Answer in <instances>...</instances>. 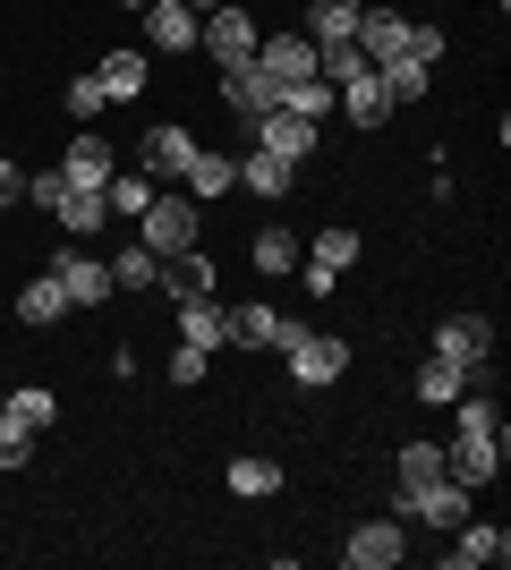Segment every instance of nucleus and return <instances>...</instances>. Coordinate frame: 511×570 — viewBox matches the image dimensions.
Listing matches in <instances>:
<instances>
[{
  "instance_id": "1",
  "label": "nucleus",
  "mask_w": 511,
  "mask_h": 570,
  "mask_svg": "<svg viewBox=\"0 0 511 570\" xmlns=\"http://www.w3.org/2000/svg\"><path fill=\"white\" fill-rule=\"evenodd\" d=\"M137 238H146L154 256H188L196 238H205V205L188 188H154V205L137 214Z\"/></svg>"
},
{
  "instance_id": "2",
  "label": "nucleus",
  "mask_w": 511,
  "mask_h": 570,
  "mask_svg": "<svg viewBox=\"0 0 511 570\" xmlns=\"http://www.w3.org/2000/svg\"><path fill=\"white\" fill-rule=\"evenodd\" d=\"M256 43H265V26L247 18L239 0H222V9H205V26H196V51H205L214 69H247V60H256Z\"/></svg>"
},
{
  "instance_id": "3",
  "label": "nucleus",
  "mask_w": 511,
  "mask_h": 570,
  "mask_svg": "<svg viewBox=\"0 0 511 570\" xmlns=\"http://www.w3.org/2000/svg\"><path fill=\"white\" fill-rule=\"evenodd\" d=\"M282 350H291V383H298V392H324V383L350 375V341H341V333H307V324H298Z\"/></svg>"
},
{
  "instance_id": "4",
  "label": "nucleus",
  "mask_w": 511,
  "mask_h": 570,
  "mask_svg": "<svg viewBox=\"0 0 511 570\" xmlns=\"http://www.w3.org/2000/svg\"><path fill=\"white\" fill-rule=\"evenodd\" d=\"M43 273H51L60 289H69V307H102V298H111V264H102L95 247H77V238H69V247H60V256L43 264Z\"/></svg>"
},
{
  "instance_id": "5",
  "label": "nucleus",
  "mask_w": 511,
  "mask_h": 570,
  "mask_svg": "<svg viewBox=\"0 0 511 570\" xmlns=\"http://www.w3.org/2000/svg\"><path fill=\"white\" fill-rule=\"evenodd\" d=\"M426 350H443V357H461L469 375L487 383V375H494V315H443V333L426 341Z\"/></svg>"
},
{
  "instance_id": "6",
  "label": "nucleus",
  "mask_w": 511,
  "mask_h": 570,
  "mask_svg": "<svg viewBox=\"0 0 511 570\" xmlns=\"http://www.w3.org/2000/svg\"><path fill=\"white\" fill-rule=\"evenodd\" d=\"M443 562H452V570H487V562L503 570V562H511V528H503V520H478V511H469V520L452 528Z\"/></svg>"
},
{
  "instance_id": "7",
  "label": "nucleus",
  "mask_w": 511,
  "mask_h": 570,
  "mask_svg": "<svg viewBox=\"0 0 511 570\" xmlns=\"http://www.w3.org/2000/svg\"><path fill=\"white\" fill-rule=\"evenodd\" d=\"M443 476H461L469 494H487L494 476H503V434H452L443 443Z\"/></svg>"
},
{
  "instance_id": "8",
  "label": "nucleus",
  "mask_w": 511,
  "mask_h": 570,
  "mask_svg": "<svg viewBox=\"0 0 511 570\" xmlns=\"http://www.w3.org/2000/svg\"><path fill=\"white\" fill-rule=\"evenodd\" d=\"M341 562H350V570L410 562V528H401V520H358V528H350V546H341Z\"/></svg>"
},
{
  "instance_id": "9",
  "label": "nucleus",
  "mask_w": 511,
  "mask_h": 570,
  "mask_svg": "<svg viewBox=\"0 0 511 570\" xmlns=\"http://www.w3.org/2000/svg\"><path fill=\"white\" fill-rule=\"evenodd\" d=\"M316 119H298V111H265L256 119V128H247V145H265V154H282V163H307V154H316Z\"/></svg>"
},
{
  "instance_id": "10",
  "label": "nucleus",
  "mask_w": 511,
  "mask_h": 570,
  "mask_svg": "<svg viewBox=\"0 0 511 570\" xmlns=\"http://www.w3.org/2000/svg\"><path fill=\"white\" fill-rule=\"evenodd\" d=\"M111 170H120V145L111 137H95V128L69 137V154H60V179H69V188H111Z\"/></svg>"
},
{
  "instance_id": "11",
  "label": "nucleus",
  "mask_w": 511,
  "mask_h": 570,
  "mask_svg": "<svg viewBox=\"0 0 511 570\" xmlns=\"http://www.w3.org/2000/svg\"><path fill=\"white\" fill-rule=\"evenodd\" d=\"M222 111H239L247 128H256L265 111H282V86H273L256 60H247V69H222Z\"/></svg>"
},
{
  "instance_id": "12",
  "label": "nucleus",
  "mask_w": 511,
  "mask_h": 570,
  "mask_svg": "<svg viewBox=\"0 0 511 570\" xmlns=\"http://www.w3.org/2000/svg\"><path fill=\"white\" fill-rule=\"evenodd\" d=\"M410 26H417V18H401V9H358V35H350V43L384 69V60H401V51H410Z\"/></svg>"
},
{
  "instance_id": "13",
  "label": "nucleus",
  "mask_w": 511,
  "mask_h": 570,
  "mask_svg": "<svg viewBox=\"0 0 511 570\" xmlns=\"http://www.w3.org/2000/svg\"><path fill=\"white\" fill-rule=\"evenodd\" d=\"M469 502H478V494H469L461 476H426V485H417V511H410V520H426V528H443V537H452V528L469 520Z\"/></svg>"
},
{
  "instance_id": "14",
  "label": "nucleus",
  "mask_w": 511,
  "mask_h": 570,
  "mask_svg": "<svg viewBox=\"0 0 511 570\" xmlns=\"http://www.w3.org/2000/svg\"><path fill=\"white\" fill-rule=\"evenodd\" d=\"M291 170H298V163H282V154H265V145H247V154H230V179H239L247 196H273V205L291 196Z\"/></svg>"
},
{
  "instance_id": "15",
  "label": "nucleus",
  "mask_w": 511,
  "mask_h": 570,
  "mask_svg": "<svg viewBox=\"0 0 511 570\" xmlns=\"http://www.w3.org/2000/svg\"><path fill=\"white\" fill-rule=\"evenodd\" d=\"M256 69H265L273 86H298V77H316V43H307V35H265V43H256Z\"/></svg>"
},
{
  "instance_id": "16",
  "label": "nucleus",
  "mask_w": 511,
  "mask_h": 570,
  "mask_svg": "<svg viewBox=\"0 0 511 570\" xmlns=\"http://www.w3.org/2000/svg\"><path fill=\"white\" fill-rule=\"evenodd\" d=\"M350 128H384L392 119V95H384V77L375 69H358V77H341V102H333Z\"/></svg>"
},
{
  "instance_id": "17",
  "label": "nucleus",
  "mask_w": 511,
  "mask_h": 570,
  "mask_svg": "<svg viewBox=\"0 0 511 570\" xmlns=\"http://www.w3.org/2000/svg\"><path fill=\"white\" fill-rule=\"evenodd\" d=\"M188 163H196V137H188V128H154V137L137 145V170H146L154 188H163V179H179Z\"/></svg>"
},
{
  "instance_id": "18",
  "label": "nucleus",
  "mask_w": 511,
  "mask_h": 570,
  "mask_svg": "<svg viewBox=\"0 0 511 570\" xmlns=\"http://www.w3.org/2000/svg\"><path fill=\"white\" fill-rule=\"evenodd\" d=\"M469 383H478V375H469L461 357H443V350H426V357H417V401H426V409H452V401L469 392Z\"/></svg>"
},
{
  "instance_id": "19",
  "label": "nucleus",
  "mask_w": 511,
  "mask_h": 570,
  "mask_svg": "<svg viewBox=\"0 0 511 570\" xmlns=\"http://www.w3.org/2000/svg\"><path fill=\"white\" fill-rule=\"evenodd\" d=\"M146 77H154L146 51H102V60H95V86L111 102H137V95H146Z\"/></svg>"
},
{
  "instance_id": "20",
  "label": "nucleus",
  "mask_w": 511,
  "mask_h": 570,
  "mask_svg": "<svg viewBox=\"0 0 511 570\" xmlns=\"http://www.w3.org/2000/svg\"><path fill=\"white\" fill-rule=\"evenodd\" d=\"M358 9L366 0H307L298 35H307V43H350V35H358Z\"/></svg>"
},
{
  "instance_id": "21",
  "label": "nucleus",
  "mask_w": 511,
  "mask_h": 570,
  "mask_svg": "<svg viewBox=\"0 0 511 570\" xmlns=\"http://www.w3.org/2000/svg\"><path fill=\"white\" fill-rule=\"evenodd\" d=\"M298 256H307V247H298V230H282V222L247 238V264H256L265 282H282V273H298Z\"/></svg>"
},
{
  "instance_id": "22",
  "label": "nucleus",
  "mask_w": 511,
  "mask_h": 570,
  "mask_svg": "<svg viewBox=\"0 0 511 570\" xmlns=\"http://www.w3.org/2000/svg\"><path fill=\"white\" fill-rule=\"evenodd\" d=\"M230 350H282V307H265V298L230 307Z\"/></svg>"
},
{
  "instance_id": "23",
  "label": "nucleus",
  "mask_w": 511,
  "mask_h": 570,
  "mask_svg": "<svg viewBox=\"0 0 511 570\" xmlns=\"http://www.w3.org/2000/svg\"><path fill=\"white\" fill-rule=\"evenodd\" d=\"M179 341L222 350V341H230V307H222V298H179Z\"/></svg>"
},
{
  "instance_id": "24",
  "label": "nucleus",
  "mask_w": 511,
  "mask_h": 570,
  "mask_svg": "<svg viewBox=\"0 0 511 570\" xmlns=\"http://www.w3.org/2000/svg\"><path fill=\"white\" fill-rule=\"evenodd\" d=\"M179 188L196 196V205H214V196H230L239 179H230V154H214V145H196V163L179 170Z\"/></svg>"
},
{
  "instance_id": "25",
  "label": "nucleus",
  "mask_w": 511,
  "mask_h": 570,
  "mask_svg": "<svg viewBox=\"0 0 511 570\" xmlns=\"http://www.w3.org/2000/svg\"><path fill=\"white\" fill-rule=\"evenodd\" d=\"M384 95H392V111H401V102H426V86H435V60H417V51H401V60H384Z\"/></svg>"
},
{
  "instance_id": "26",
  "label": "nucleus",
  "mask_w": 511,
  "mask_h": 570,
  "mask_svg": "<svg viewBox=\"0 0 511 570\" xmlns=\"http://www.w3.org/2000/svg\"><path fill=\"white\" fill-rule=\"evenodd\" d=\"M60 315H69V289L51 282V273L18 282V324H35V333H43V324H60Z\"/></svg>"
},
{
  "instance_id": "27",
  "label": "nucleus",
  "mask_w": 511,
  "mask_h": 570,
  "mask_svg": "<svg viewBox=\"0 0 511 570\" xmlns=\"http://www.w3.org/2000/svg\"><path fill=\"white\" fill-rule=\"evenodd\" d=\"M146 26H154V51H196V9L188 0H163V9H146Z\"/></svg>"
},
{
  "instance_id": "28",
  "label": "nucleus",
  "mask_w": 511,
  "mask_h": 570,
  "mask_svg": "<svg viewBox=\"0 0 511 570\" xmlns=\"http://www.w3.org/2000/svg\"><path fill=\"white\" fill-rule=\"evenodd\" d=\"M51 222H60L69 238H95L102 222H111V205H102V188H69L60 205H51Z\"/></svg>"
},
{
  "instance_id": "29",
  "label": "nucleus",
  "mask_w": 511,
  "mask_h": 570,
  "mask_svg": "<svg viewBox=\"0 0 511 570\" xmlns=\"http://www.w3.org/2000/svg\"><path fill=\"white\" fill-rule=\"evenodd\" d=\"M163 289H170V307H179V298H214V264L196 256H163Z\"/></svg>"
},
{
  "instance_id": "30",
  "label": "nucleus",
  "mask_w": 511,
  "mask_h": 570,
  "mask_svg": "<svg viewBox=\"0 0 511 570\" xmlns=\"http://www.w3.org/2000/svg\"><path fill=\"white\" fill-rule=\"evenodd\" d=\"M222 485H230L239 502H265V494H282V469H273V460H256V452H239L230 469H222Z\"/></svg>"
},
{
  "instance_id": "31",
  "label": "nucleus",
  "mask_w": 511,
  "mask_h": 570,
  "mask_svg": "<svg viewBox=\"0 0 511 570\" xmlns=\"http://www.w3.org/2000/svg\"><path fill=\"white\" fill-rule=\"evenodd\" d=\"M333 102H341V86L333 77H298V86H282V111H298V119H333Z\"/></svg>"
},
{
  "instance_id": "32",
  "label": "nucleus",
  "mask_w": 511,
  "mask_h": 570,
  "mask_svg": "<svg viewBox=\"0 0 511 570\" xmlns=\"http://www.w3.org/2000/svg\"><path fill=\"white\" fill-rule=\"evenodd\" d=\"M0 409H9V417H18L26 434H43L51 417H60V401H51L43 383H18V392H0Z\"/></svg>"
},
{
  "instance_id": "33",
  "label": "nucleus",
  "mask_w": 511,
  "mask_h": 570,
  "mask_svg": "<svg viewBox=\"0 0 511 570\" xmlns=\"http://www.w3.org/2000/svg\"><path fill=\"white\" fill-rule=\"evenodd\" d=\"M102 205H111V214H120V222H137V214H146V205H154V179H146V170H111V188H102Z\"/></svg>"
},
{
  "instance_id": "34",
  "label": "nucleus",
  "mask_w": 511,
  "mask_h": 570,
  "mask_svg": "<svg viewBox=\"0 0 511 570\" xmlns=\"http://www.w3.org/2000/svg\"><path fill=\"white\" fill-rule=\"evenodd\" d=\"M163 282V256H154L146 238H137V247H120V256H111V289H154Z\"/></svg>"
},
{
  "instance_id": "35",
  "label": "nucleus",
  "mask_w": 511,
  "mask_h": 570,
  "mask_svg": "<svg viewBox=\"0 0 511 570\" xmlns=\"http://www.w3.org/2000/svg\"><path fill=\"white\" fill-rule=\"evenodd\" d=\"M60 102H69V119H86V128H95V119L111 111V95L95 86V69H86V77H69V95H60Z\"/></svg>"
},
{
  "instance_id": "36",
  "label": "nucleus",
  "mask_w": 511,
  "mask_h": 570,
  "mask_svg": "<svg viewBox=\"0 0 511 570\" xmlns=\"http://www.w3.org/2000/svg\"><path fill=\"white\" fill-rule=\"evenodd\" d=\"M205 366H214V350L179 341V350H170V392H196V383H205Z\"/></svg>"
},
{
  "instance_id": "37",
  "label": "nucleus",
  "mask_w": 511,
  "mask_h": 570,
  "mask_svg": "<svg viewBox=\"0 0 511 570\" xmlns=\"http://www.w3.org/2000/svg\"><path fill=\"white\" fill-rule=\"evenodd\" d=\"M26 460H35V434H26L18 417L0 409V469H26Z\"/></svg>"
},
{
  "instance_id": "38",
  "label": "nucleus",
  "mask_w": 511,
  "mask_h": 570,
  "mask_svg": "<svg viewBox=\"0 0 511 570\" xmlns=\"http://www.w3.org/2000/svg\"><path fill=\"white\" fill-rule=\"evenodd\" d=\"M60 196H69V179H60V170H26V205H60Z\"/></svg>"
},
{
  "instance_id": "39",
  "label": "nucleus",
  "mask_w": 511,
  "mask_h": 570,
  "mask_svg": "<svg viewBox=\"0 0 511 570\" xmlns=\"http://www.w3.org/2000/svg\"><path fill=\"white\" fill-rule=\"evenodd\" d=\"M18 196H26V170L9 163V154H0V214H9V205H18Z\"/></svg>"
},
{
  "instance_id": "40",
  "label": "nucleus",
  "mask_w": 511,
  "mask_h": 570,
  "mask_svg": "<svg viewBox=\"0 0 511 570\" xmlns=\"http://www.w3.org/2000/svg\"><path fill=\"white\" fill-rule=\"evenodd\" d=\"M120 9H137V18H146V9H163V0H120Z\"/></svg>"
},
{
  "instance_id": "41",
  "label": "nucleus",
  "mask_w": 511,
  "mask_h": 570,
  "mask_svg": "<svg viewBox=\"0 0 511 570\" xmlns=\"http://www.w3.org/2000/svg\"><path fill=\"white\" fill-rule=\"evenodd\" d=\"M188 9H196V18H205V9H222V0H188Z\"/></svg>"
}]
</instances>
